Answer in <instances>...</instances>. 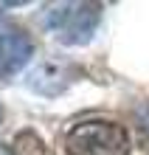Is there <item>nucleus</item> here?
<instances>
[{
    "instance_id": "obj_1",
    "label": "nucleus",
    "mask_w": 149,
    "mask_h": 155,
    "mask_svg": "<svg viewBox=\"0 0 149 155\" xmlns=\"http://www.w3.org/2000/svg\"><path fill=\"white\" fill-rule=\"evenodd\" d=\"M62 150L65 155H129L132 141L124 124L110 118H87L65 133Z\"/></svg>"
},
{
    "instance_id": "obj_2",
    "label": "nucleus",
    "mask_w": 149,
    "mask_h": 155,
    "mask_svg": "<svg viewBox=\"0 0 149 155\" xmlns=\"http://www.w3.org/2000/svg\"><path fill=\"white\" fill-rule=\"evenodd\" d=\"M101 20L99 3H57L45 8V28L65 45H87Z\"/></svg>"
},
{
    "instance_id": "obj_3",
    "label": "nucleus",
    "mask_w": 149,
    "mask_h": 155,
    "mask_svg": "<svg viewBox=\"0 0 149 155\" xmlns=\"http://www.w3.org/2000/svg\"><path fill=\"white\" fill-rule=\"evenodd\" d=\"M34 54V42L20 28H0V79L14 76L28 65Z\"/></svg>"
},
{
    "instance_id": "obj_4",
    "label": "nucleus",
    "mask_w": 149,
    "mask_h": 155,
    "mask_svg": "<svg viewBox=\"0 0 149 155\" xmlns=\"http://www.w3.org/2000/svg\"><path fill=\"white\" fill-rule=\"evenodd\" d=\"M25 82H28V87L37 90L40 96H59L73 82V74L65 65H59V62H40L28 74Z\"/></svg>"
},
{
    "instance_id": "obj_5",
    "label": "nucleus",
    "mask_w": 149,
    "mask_h": 155,
    "mask_svg": "<svg viewBox=\"0 0 149 155\" xmlns=\"http://www.w3.org/2000/svg\"><path fill=\"white\" fill-rule=\"evenodd\" d=\"M8 155H45V141L37 130H20L8 141Z\"/></svg>"
},
{
    "instance_id": "obj_6",
    "label": "nucleus",
    "mask_w": 149,
    "mask_h": 155,
    "mask_svg": "<svg viewBox=\"0 0 149 155\" xmlns=\"http://www.w3.org/2000/svg\"><path fill=\"white\" fill-rule=\"evenodd\" d=\"M0 124H3V107H0Z\"/></svg>"
}]
</instances>
